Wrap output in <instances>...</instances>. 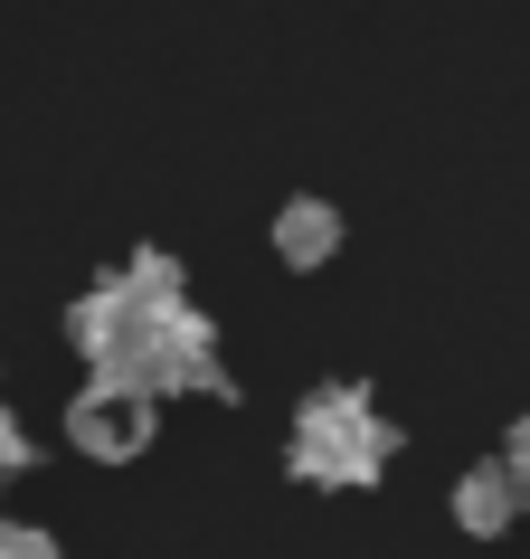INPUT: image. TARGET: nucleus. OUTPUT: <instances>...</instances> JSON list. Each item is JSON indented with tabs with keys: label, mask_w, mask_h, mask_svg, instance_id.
Returning <instances> with one entry per match:
<instances>
[{
	"label": "nucleus",
	"mask_w": 530,
	"mask_h": 559,
	"mask_svg": "<svg viewBox=\"0 0 530 559\" xmlns=\"http://www.w3.org/2000/svg\"><path fill=\"white\" fill-rule=\"evenodd\" d=\"M275 247H285V265H323L332 247H341V218H332V200H285V218H275Z\"/></svg>",
	"instance_id": "obj_3"
},
{
	"label": "nucleus",
	"mask_w": 530,
	"mask_h": 559,
	"mask_svg": "<svg viewBox=\"0 0 530 559\" xmlns=\"http://www.w3.org/2000/svg\"><path fill=\"white\" fill-rule=\"evenodd\" d=\"M502 474H511V502L530 512V417L511 427V445H502Z\"/></svg>",
	"instance_id": "obj_5"
},
{
	"label": "nucleus",
	"mask_w": 530,
	"mask_h": 559,
	"mask_svg": "<svg viewBox=\"0 0 530 559\" xmlns=\"http://www.w3.org/2000/svg\"><path fill=\"white\" fill-rule=\"evenodd\" d=\"M388 417L360 399V389H323V399H303L294 417V474L303 484H370L388 465Z\"/></svg>",
	"instance_id": "obj_1"
},
{
	"label": "nucleus",
	"mask_w": 530,
	"mask_h": 559,
	"mask_svg": "<svg viewBox=\"0 0 530 559\" xmlns=\"http://www.w3.org/2000/svg\"><path fill=\"white\" fill-rule=\"evenodd\" d=\"M511 512H521V502H511V474H502V465H473L465 484H455V522H465V531H483V540H493V531L511 522Z\"/></svg>",
	"instance_id": "obj_4"
},
{
	"label": "nucleus",
	"mask_w": 530,
	"mask_h": 559,
	"mask_svg": "<svg viewBox=\"0 0 530 559\" xmlns=\"http://www.w3.org/2000/svg\"><path fill=\"white\" fill-rule=\"evenodd\" d=\"M0 559H58V540H48V531H20V522H0Z\"/></svg>",
	"instance_id": "obj_6"
},
{
	"label": "nucleus",
	"mask_w": 530,
	"mask_h": 559,
	"mask_svg": "<svg viewBox=\"0 0 530 559\" xmlns=\"http://www.w3.org/2000/svg\"><path fill=\"white\" fill-rule=\"evenodd\" d=\"M67 437H76V455H143L152 445V399H133V389H115V380H95L76 408H67Z\"/></svg>",
	"instance_id": "obj_2"
}]
</instances>
